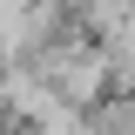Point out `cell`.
<instances>
[{
	"mask_svg": "<svg viewBox=\"0 0 135 135\" xmlns=\"http://www.w3.org/2000/svg\"><path fill=\"white\" fill-rule=\"evenodd\" d=\"M0 135H34V128H27V122H0Z\"/></svg>",
	"mask_w": 135,
	"mask_h": 135,
	"instance_id": "3957f363",
	"label": "cell"
},
{
	"mask_svg": "<svg viewBox=\"0 0 135 135\" xmlns=\"http://www.w3.org/2000/svg\"><path fill=\"white\" fill-rule=\"evenodd\" d=\"M34 135H88V108H68V101H47L41 115L27 122Z\"/></svg>",
	"mask_w": 135,
	"mask_h": 135,
	"instance_id": "7a4b0ae2",
	"label": "cell"
},
{
	"mask_svg": "<svg viewBox=\"0 0 135 135\" xmlns=\"http://www.w3.org/2000/svg\"><path fill=\"white\" fill-rule=\"evenodd\" d=\"M88 135H135V95L108 88V95L88 108Z\"/></svg>",
	"mask_w": 135,
	"mask_h": 135,
	"instance_id": "6da1fadb",
	"label": "cell"
}]
</instances>
